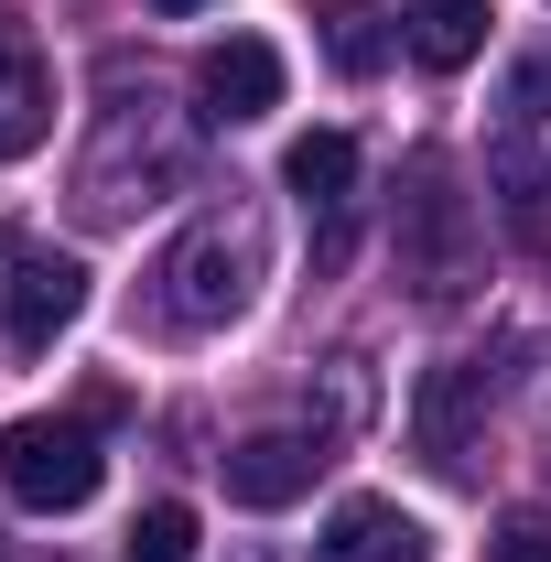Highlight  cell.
Instances as JSON below:
<instances>
[{"label":"cell","instance_id":"16","mask_svg":"<svg viewBox=\"0 0 551 562\" xmlns=\"http://www.w3.org/2000/svg\"><path fill=\"white\" fill-rule=\"evenodd\" d=\"M0 260H11V238H0Z\"/></svg>","mask_w":551,"mask_h":562},{"label":"cell","instance_id":"4","mask_svg":"<svg viewBox=\"0 0 551 562\" xmlns=\"http://www.w3.org/2000/svg\"><path fill=\"white\" fill-rule=\"evenodd\" d=\"M325 465H336V443H325V432L271 422V432L227 443V497H238V508H292V497H314V476H325Z\"/></svg>","mask_w":551,"mask_h":562},{"label":"cell","instance_id":"5","mask_svg":"<svg viewBox=\"0 0 551 562\" xmlns=\"http://www.w3.org/2000/svg\"><path fill=\"white\" fill-rule=\"evenodd\" d=\"M44 140H55V66L22 33V11H0V162H22Z\"/></svg>","mask_w":551,"mask_h":562},{"label":"cell","instance_id":"3","mask_svg":"<svg viewBox=\"0 0 551 562\" xmlns=\"http://www.w3.org/2000/svg\"><path fill=\"white\" fill-rule=\"evenodd\" d=\"M401 271L432 292V303H454L465 281H476V216L454 195V173L443 162H412V260Z\"/></svg>","mask_w":551,"mask_h":562},{"label":"cell","instance_id":"8","mask_svg":"<svg viewBox=\"0 0 551 562\" xmlns=\"http://www.w3.org/2000/svg\"><path fill=\"white\" fill-rule=\"evenodd\" d=\"M476 412H486V368H476V357H454V368H432V379H421V412H412V422H421V454H432L443 476L465 465Z\"/></svg>","mask_w":551,"mask_h":562},{"label":"cell","instance_id":"2","mask_svg":"<svg viewBox=\"0 0 551 562\" xmlns=\"http://www.w3.org/2000/svg\"><path fill=\"white\" fill-rule=\"evenodd\" d=\"M98 476H109L98 422H66V412H55V422H11V432H0V487L22 497V508H44V519L87 508Z\"/></svg>","mask_w":551,"mask_h":562},{"label":"cell","instance_id":"6","mask_svg":"<svg viewBox=\"0 0 551 562\" xmlns=\"http://www.w3.org/2000/svg\"><path fill=\"white\" fill-rule=\"evenodd\" d=\"M76 314H87V271H76L66 249H44V260L11 271V314H0V336H11V357H44Z\"/></svg>","mask_w":551,"mask_h":562},{"label":"cell","instance_id":"11","mask_svg":"<svg viewBox=\"0 0 551 562\" xmlns=\"http://www.w3.org/2000/svg\"><path fill=\"white\" fill-rule=\"evenodd\" d=\"M281 184H292L314 216H346V195H357V140L346 131H303L292 151H281Z\"/></svg>","mask_w":551,"mask_h":562},{"label":"cell","instance_id":"9","mask_svg":"<svg viewBox=\"0 0 551 562\" xmlns=\"http://www.w3.org/2000/svg\"><path fill=\"white\" fill-rule=\"evenodd\" d=\"M325 562H432V530L390 497H346L336 530H325Z\"/></svg>","mask_w":551,"mask_h":562},{"label":"cell","instance_id":"13","mask_svg":"<svg viewBox=\"0 0 551 562\" xmlns=\"http://www.w3.org/2000/svg\"><path fill=\"white\" fill-rule=\"evenodd\" d=\"M131 562H195V508H184V497L140 508L131 519Z\"/></svg>","mask_w":551,"mask_h":562},{"label":"cell","instance_id":"12","mask_svg":"<svg viewBox=\"0 0 551 562\" xmlns=\"http://www.w3.org/2000/svg\"><path fill=\"white\" fill-rule=\"evenodd\" d=\"M314 22H325V55H336L346 76H379V55H390V11H368V0H325Z\"/></svg>","mask_w":551,"mask_h":562},{"label":"cell","instance_id":"7","mask_svg":"<svg viewBox=\"0 0 551 562\" xmlns=\"http://www.w3.org/2000/svg\"><path fill=\"white\" fill-rule=\"evenodd\" d=\"M195 98H206L216 131H238V120H271V109H281V55L260 44V33H227L206 66H195Z\"/></svg>","mask_w":551,"mask_h":562},{"label":"cell","instance_id":"10","mask_svg":"<svg viewBox=\"0 0 551 562\" xmlns=\"http://www.w3.org/2000/svg\"><path fill=\"white\" fill-rule=\"evenodd\" d=\"M486 22H497L486 0H401V33H412V55L432 76L476 66V55H486Z\"/></svg>","mask_w":551,"mask_h":562},{"label":"cell","instance_id":"14","mask_svg":"<svg viewBox=\"0 0 551 562\" xmlns=\"http://www.w3.org/2000/svg\"><path fill=\"white\" fill-rule=\"evenodd\" d=\"M497 562H551V519H508L497 530Z\"/></svg>","mask_w":551,"mask_h":562},{"label":"cell","instance_id":"15","mask_svg":"<svg viewBox=\"0 0 551 562\" xmlns=\"http://www.w3.org/2000/svg\"><path fill=\"white\" fill-rule=\"evenodd\" d=\"M151 11H206V0H151Z\"/></svg>","mask_w":551,"mask_h":562},{"label":"cell","instance_id":"1","mask_svg":"<svg viewBox=\"0 0 551 562\" xmlns=\"http://www.w3.org/2000/svg\"><path fill=\"white\" fill-rule=\"evenodd\" d=\"M249 292H260V227H249L238 206L195 216L184 249L162 260V314H173V325H238Z\"/></svg>","mask_w":551,"mask_h":562}]
</instances>
